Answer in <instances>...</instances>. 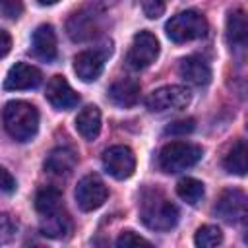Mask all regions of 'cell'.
Instances as JSON below:
<instances>
[{
	"label": "cell",
	"instance_id": "31",
	"mask_svg": "<svg viewBox=\"0 0 248 248\" xmlns=\"http://www.w3.org/2000/svg\"><path fill=\"white\" fill-rule=\"evenodd\" d=\"M0 39H2V45H0V56L4 58L8 52H10V45H12V41H10V35H8V31H0Z\"/></svg>",
	"mask_w": 248,
	"mask_h": 248
},
{
	"label": "cell",
	"instance_id": "33",
	"mask_svg": "<svg viewBox=\"0 0 248 248\" xmlns=\"http://www.w3.org/2000/svg\"><path fill=\"white\" fill-rule=\"evenodd\" d=\"M244 242H246V244H248V232H246V234H244Z\"/></svg>",
	"mask_w": 248,
	"mask_h": 248
},
{
	"label": "cell",
	"instance_id": "32",
	"mask_svg": "<svg viewBox=\"0 0 248 248\" xmlns=\"http://www.w3.org/2000/svg\"><path fill=\"white\" fill-rule=\"evenodd\" d=\"M39 4H43V6H50V4H56L58 0H37Z\"/></svg>",
	"mask_w": 248,
	"mask_h": 248
},
{
	"label": "cell",
	"instance_id": "19",
	"mask_svg": "<svg viewBox=\"0 0 248 248\" xmlns=\"http://www.w3.org/2000/svg\"><path fill=\"white\" fill-rule=\"evenodd\" d=\"M76 130L83 140L93 141L101 132V110L95 105H87L76 116Z\"/></svg>",
	"mask_w": 248,
	"mask_h": 248
},
{
	"label": "cell",
	"instance_id": "17",
	"mask_svg": "<svg viewBox=\"0 0 248 248\" xmlns=\"http://www.w3.org/2000/svg\"><path fill=\"white\" fill-rule=\"evenodd\" d=\"M76 163H78V157L72 149L56 147L48 153V157L45 161V170L54 176H68L76 169Z\"/></svg>",
	"mask_w": 248,
	"mask_h": 248
},
{
	"label": "cell",
	"instance_id": "23",
	"mask_svg": "<svg viewBox=\"0 0 248 248\" xmlns=\"http://www.w3.org/2000/svg\"><path fill=\"white\" fill-rule=\"evenodd\" d=\"M176 194L182 202H186L188 205H196L202 202L205 190H203V184L196 178H182L178 184H176Z\"/></svg>",
	"mask_w": 248,
	"mask_h": 248
},
{
	"label": "cell",
	"instance_id": "7",
	"mask_svg": "<svg viewBox=\"0 0 248 248\" xmlns=\"http://www.w3.org/2000/svg\"><path fill=\"white\" fill-rule=\"evenodd\" d=\"M215 213L227 223H248V194L240 190H225L215 205Z\"/></svg>",
	"mask_w": 248,
	"mask_h": 248
},
{
	"label": "cell",
	"instance_id": "26",
	"mask_svg": "<svg viewBox=\"0 0 248 248\" xmlns=\"http://www.w3.org/2000/svg\"><path fill=\"white\" fill-rule=\"evenodd\" d=\"M140 4H141L143 14L147 17H151V19L163 16L165 8H167V0H140Z\"/></svg>",
	"mask_w": 248,
	"mask_h": 248
},
{
	"label": "cell",
	"instance_id": "10",
	"mask_svg": "<svg viewBox=\"0 0 248 248\" xmlns=\"http://www.w3.org/2000/svg\"><path fill=\"white\" fill-rule=\"evenodd\" d=\"M227 45L234 56L248 52V14L232 10L227 17Z\"/></svg>",
	"mask_w": 248,
	"mask_h": 248
},
{
	"label": "cell",
	"instance_id": "18",
	"mask_svg": "<svg viewBox=\"0 0 248 248\" xmlns=\"http://www.w3.org/2000/svg\"><path fill=\"white\" fill-rule=\"evenodd\" d=\"M41 232L48 238H66L72 232V219L66 211L58 209L52 213L43 215L41 219Z\"/></svg>",
	"mask_w": 248,
	"mask_h": 248
},
{
	"label": "cell",
	"instance_id": "8",
	"mask_svg": "<svg viewBox=\"0 0 248 248\" xmlns=\"http://www.w3.org/2000/svg\"><path fill=\"white\" fill-rule=\"evenodd\" d=\"M103 167L116 180L130 178L136 170V155L126 145H112L103 153Z\"/></svg>",
	"mask_w": 248,
	"mask_h": 248
},
{
	"label": "cell",
	"instance_id": "12",
	"mask_svg": "<svg viewBox=\"0 0 248 248\" xmlns=\"http://www.w3.org/2000/svg\"><path fill=\"white\" fill-rule=\"evenodd\" d=\"M46 101L58 108V110H68L74 108L79 103V95L70 87V83L66 81L64 76H52L46 83V91H45Z\"/></svg>",
	"mask_w": 248,
	"mask_h": 248
},
{
	"label": "cell",
	"instance_id": "1",
	"mask_svg": "<svg viewBox=\"0 0 248 248\" xmlns=\"http://www.w3.org/2000/svg\"><path fill=\"white\" fill-rule=\"evenodd\" d=\"M140 217L151 231H170L178 223V209L161 190L147 188L140 200Z\"/></svg>",
	"mask_w": 248,
	"mask_h": 248
},
{
	"label": "cell",
	"instance_id": "30",
	"mask_svg": "<svg viewBox=\"0 0 248 248\" xmlns=\"http://www.w3.org/2000/svg\"><path fill=\"white\" fill-rule=\"evenodd\" d=\"M12 232H16V223L12 225L10 215H2V242H6Z\"/></svg>",
	"mask_w": 248,
	"mask_h": 248
},
{
	"label": "cell",
	"instance_id": "24",
	"mask_svg": "<svg viewBox=\"0 0 248 248\" xmlns=\"http://www.w3.org/2000/svg\"><path fill=\"white\" fill-rule=\"evenodd\" d=\"M194 242L200 248H211V246H217V244L223 242V232L215 225H203V227L198 229Z\"/></svg>",
	"mask_w": 248,
	"mask_h": 248
},
{
	"label": "cell",
	"instance_id": "25",
	"mask_svg": "<svg viewBox=\"0 0 248 248\" xmlns=\"http://www.w3.org/2000/svg\"><path fill=\"white\" fill-rule=\"evenodd\" d=\"M116 246L118 248H132V246H151L149 240H145L143 236L136 234L134 231H124L118 238H116Z\"/></svg>",
	"mask_w": 248,
	"mask_h": 248
},
{
	"label": "cell",
	"instance_id": "6",
	"mask_svg": "<svg viewBox=\"0 0 248 248\" xmlns=\"http://www.w3.org/2000/svg\"><path fill=\"white\" fill-rule=\"evenodd\" d=\"M159 56V41L149 31H140L134 35L132 46L126 54V62L134 70H141L151 66Z\"/></svg>",
	"mask_w": 248,
	"mask_h": 248
},
{
	"label": "cell",
	"instance_id": "22",
	"mask_svg": "<svg viewBox=\"0 0 248 248\" xmlns=\"http://www.w3.org/2000/svg\"><path fill=\"white\" fill-rule=\"evenodd\" d=\"M60 203H62V194L54 186H43L35 194V209L41 215L58 211L60 209Z\"/></svg>",
	"mask_w": 248,
	"mask_h": 248
},
{
	"label": "cell",
	"instance_id": "3",
	"mask_svg": "<svg viewBox=\"0 0 248 248\" xmlns=\"http://www.w3.org/2000/svg\"><path fill=\"white\" fill-rule=\"evenodd\" d=\"M167 37L172 43H188L202 39L207 33V19L196 12V10H186L176 16H172L167 25H165Z\"/></svg>",
	"mask_w": 248,
	"mask_h": 248
},
{
	"label": "cell",
	"instance_id": "28",
	"mask_svg": "<svg viewBox=\"0 0 248 248\" xmlns=\"http://www.w3.org/2000/svg\"><path fill=\"white\" fill-rule=\"evenodd\" d=\"M0 10L6 19H17L23 12L21 0H0Z\"/></svg>",
	"mask_w": 248,
	"mask_h": 248
},
{
	"label": "cell",
	"instance_id": "4",
	"mask_svg": "<svg viewBox=\"0 0 248 248\" xmlns=\"http://www.w3.org/2000/svg\"><path fill=\"white\" fill-rule=\"evenodd\" d=\"M202 159V147L190 141H170L159 151V167L165 172H180Z\"/></svg>",
	"mask_w": 248,
	"mask_h": 248
},
{
	"label": "cell",
	"instance_id": "15",
	"mask_svg": "<svg viewBox=\"0 0 248 248\" xmlns=\"http://www.w3.org/2000/svg\"><path fill=\"white\" fill-rule=\"evenodd\" d=\"M178 74L184 81L192 85H207L211 79V68L209 64L200 56H186L180 60Z\"/></svg>",
	"mask_w": 248,
	"mask_h": 248
},
{
	"label": "cell",
	"instance_id": "14",
	"mask_svg": "<svg viewBox=\"0 0 248 248\" xmlns=\"http://www.w3.org/2000/svg\"><path fill=\"white\" fill-rule=\"evenodd\" d=\"M31 50L39 60H45V62H52L56 58L58 48H56V35H54L52 25L45 23V25H39L33 31Z\"/></svg>",
	"mask_w": 248,
	"mask_h": 248
},
{
	"label": "cell",
	"instance_id": "2",
	"mask_svg": "<svg viewBox=\"0 0 248 248\" xmlns=\"http://www.w3.org/2000/svg\"><path fill=\"white\" fill-rule=\"evenodd\" d=\"M4 128L16 141H29L39 130V112L31 103L10 101L2 112Z\"/></svg>",
	"mask_w": 248,
	"mask_h": 248
},
{
	"label": "cell",
	"instance_id": "27",
	"mask_svg": "<svg viewBox=\"0 0 248 248\" xmlns=\"http://www.w3.org/2000/svg\"><path fill=\"white\" fill-rule=\"evenodd\" d=\"M192 130H194V118H182V120L170 122L165 128V134H170V136H186Z\"/></svg>",
	"mask_w": 248,
	"mask_h": 248
},
{
	"label": "cell",
	"instance_id": "21",
	"mask_svg": "<svg viewBox=\"0 0 248 248\" xmlns=\"http://www.w3.org/2000/svg\"><path fill=\"white\" fill-rule=\"evenodd\" d=\"M68 35L74 41H87L97 33V21L87 12H76L66 23Z\"/></svg>",
	"mask_w": 248,
	"mask_h": 248
},
{
	"label": "cell",
	"instance_id": "20",
	"mask_svg": "<svg viewBox=\"0 0 248 248\" xmlns=\"http://www.w3.org/2000/svg\"><path fill=\"white\" fill-rule=\"evenodd\" d=\"M223 167L227 172L236 176L248 174V141L246 140H238L231 145V149L223 159Z\"/></svg>",
	"mask_w": 248,
	"mask_h": 248
},
{
	"label": "cell",
	"instance_id": "11",
	"mask_svg": "<svg viewBox=\"0 0 248 248\" xmlns=\"http://www.w3.org/2000/svg\"><path fill=\"white\" fill-rule=\"evenodd\" d=\"M110 54V46L105 50H83L74 58V72L81 81H95L103 74L105 58Z\"/></svg>",
	"mask_w": 248,
	"mask_h": 248
},
{
	"label": "cell",
	"instance_id": "9",
	"mask_svg": "<svg viewBox=\"0 0 248 248\" xmlns=\"http://www.w3.org/2000/svg\"><path fill=\"white\" fill-rule=\"evenodd\" d=\"M108 190L105 182L97 174H87L78 182L76 188V202L81 211H93L99 209L107 202Z\"/></svg>",
	"mask_w": 248,
	"mask_h": 248
},
{
	"label": "cell",
	"instance_id": "16",
	"mask_svg": "<svg viewBox=\"0 0 248 248\" xmlns=\"http://www.w3.org/2000/svg\"><path fill=\"white\" fill-rule=\"evenodd\" d=\"M108 97L120 108L134 107L140 99V83L132 78H120L108 87Z\"/></svg>",
	"mask_w": 248,
	"mask_h": 248
},
{
	"label": "cell",
	"instance_id": "5",
	"mask_svg": "<svg viewBox=\"0 0 248 248\" xmlns=\"http://www.w3.org/2000/svg\"><path fill=\"white\" fill-rule=\"evenodd\" d=\"M190 103V91L182 85H165L155 89L147 99L145 107L151 112H167V110H182Z\"/></svg>",
	"mask_w": 248,
	"mask_h": 248
},
{
	"label": "cell",
	"instance_id": "29",
	"mask_svg": "<svg viewBox=\"0 0 248 248\" xmlns=\"http://www.w3.org/2000/svg\"><path fill=\"white\" fill-rule=\"evenodd\" d=\"M0 176H2V184H0L2 186V192L4 194H12L16 190V178L8 172V169H2L0 170Z\"/></svg>",
	"mask_w": 248,
	"mask_h": 248
},
{
	"label": "cell",
	"instance_id": "13",
	"mask_svg": "<svg viewBox=\"0 0 248 248\" xmlns=\"http://www.w3.org/2000/svg\"><path fill=\"white\" fill-rule=\"evenodd\" d=\"M43 81V74L25 62H17L10 68L6 79H4V89L10 91H21V89H35Z\"/></svg>",
	"mask_w": 248,
	"mask_h": 248
}]
</instances>
